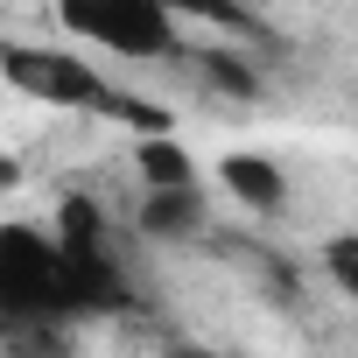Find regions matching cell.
<instances>
[{"label":"cell","instance_id":"52a82bcc","mask_svg":"<svg viewBox=\"0 0 358 358\" xmlns=\"http://www.w3.org/2000/svg\"><path fill=\"white\" fill-rule=\"evenodd\" d=\"M134 169H141V183L148 190H197V162L183 141H169V134H148L134 148Z\"/></svg>","mask_w":358,"mask_h":358},{"label":"cell","instance_id":"277c9868","mask_svg":"<svg viewBox=\"0 0 358 358\" xmlns=\"http://www.w3.org/2000/svg\"><path fill=\"white\" fill-rule=\"evenodd\" d=\"M78 43H99L113 57H176V43H183V15L155 8V0H99V8H64L57 15Z\"/></svg>","mask_w":358,"mask_h":358},{"label":"cell","instance_id":"3957f363","mask_svg":"<svg viewBox=\"0 0 358 358\" xmlns=\"http://www.w3.org/2000/svg\"><path fill=\"white\" fill-rule=\"evenodd\" d=\"M50 239H57V253H64L78 316H85V309H120V302H127V281H120V260H113V246H106V218H99L92 197H64Z\"/></svg>","mask_w":358,"mask_h":358},{"label":"cell","instance_id":"ba28073f","mask_svg":"<svg viewBox=\"0 0 358 358\" xmlns=\"http://www.w3.org/2000/svg\"><path fill=\"white\" fill-rule=\"evenodd\" d=\"M323 267H330V281H337V288H344V295L358 302V225H351V232H330V239H323Z\"/></svg>","mask_w":358,"mask_h":358},{"label":"cell","instance_id":"8992f818","mask_svg":"<svg viewBox=\"0 0 358 358\" xmlns=\"http://www.w3.org/2000/svg\"><path fill=\"white\" fill-rule=\"evenodd\" d=\"M197 225H204V190H148L141 197L148 239H197Z\"/></svg>","mask_w":358,"mask_h":358},{"label":"cell","instance_id":"5b68a950","mask_svg":"<svg viewBox=\"0 0 358 358\" xmlns=\"http://www.w3.org/2000/svg\"><path fill=\"white\" fill-rule=\"evenodd\" d=\"M218 183H225L253 218H281V211H288V176H281L267 155H225V162H218Z\"/></svg>","mask_w":358,"mask_h":358},{"label":"cell","instance_id":"6da1fadb","mask_svg":"<svg viewBox=\"0 0 358 358\" xmlns=\"http://www.w3.org/2000/svg\"><path fill=\"white\" fill-rule=\"evenodd\" d=\"M78 316L71 302V274H64V253L43 225H0V323L8 330H29V323H57Z\"/></svg>","mask_w":358,"mask_h":358},{"label":"cell","instance_id":"9c48e42d","mask_svg":"<svg viewBox=\"0 0 358 358\" xmlns=\"http://www.w3.org/2000/svg\"><path fill=\"white\" fill-rule=\"evenodd\" d=\"M204 78H211V85H225V92H239V99L253 92V71H239L225 50H211V57H204Z\"/></svg>","mask_w":358,"mask_h":358},{"label":"cell","instance_id":"7a4b0ae2","mask_svg":"<svg viewBox=\"0 0 358 358\" xmlns=\"http://www.w3.org/2000/svg\"><path fill=\"white\" fill-rule=\"evenodd\" d=\"M0 71H8V85H15V92H29V99H43V106H92V113H120V120H134V127H141V141H148V134H162V113H155V106H141V99H120V92L99 78V64H92V57H78V50H29V43H8V50H0Z\"/></svg>","mask_w":358,"mask_h":358}]
</instances>
